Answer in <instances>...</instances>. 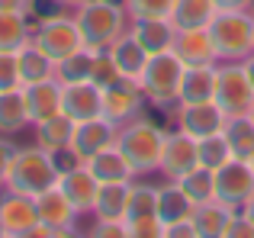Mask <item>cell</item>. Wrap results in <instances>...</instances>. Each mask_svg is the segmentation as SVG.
Segmentation results:
<instances>
[{
  "label": "cell",
  "instance_id": "1",
  "mask_svg": "<svg viewBox=\"0 0 254 238\" xmlns=\"http://www.w3.org/2000/svg\"><path fill=\"white\" fill-rule=\"evenodd\" d=\"M164 142H168V129H161L155 119H145V116H135L129 122H123L119 125V135H116L119 151L129 158L135 177L151 174V171L161 168Z\"/></svg>",
  "mask_w": 254,
  "mask_h": 238
},
{
  "label": "cell",
  "instance_id": "2",
  "mask_svg": "<svg viewBox=\"0 0 254 238\" xmlns=\"http://www.w3.org/2000/svg\"><path fill=\"white\" fill-rule=\"evenodd\" d=\"M74 19L81 26L84 45L90 52L110 49L123 32H129V13L123 0H87L74 10Z\"/></svg>",
  "mask_w": 254,
  "mask_h": 238
},
{
  "label": "cell",
  "instance_id": "3",
  "mask_svg": "<svg viewBox=\"0 0 254 238\" xmlns=\"http://www.w3.org/2000/svg\"><path fill=\"white\" fill-rule=\"evenodd\" d=\"M58 183V168H55V155L45 151L42 145H16V155H13V168L6 177V190H16V193L36 196L42 190L55 187Z\"/></svg>",
  "mask_w": 254,
  "mask_h": 238
},
{
  "label": "cell",
  "instance_id": "4",
  "mask_svg": "<svg viewBox=\"0 0 254 238\" xmlns=\"http://www.w3.org/2000/svg\"><path fill=\"white\" fill-rule=\"evenodd\" d=\"M219 61H245L254 52V13L251 10H219L209 23Z\"/></svg>",
  "mask_w": 254,
  "mask_h": 238
},
{
  "label": "cell",
  "instance_id": "5",
  "mask_svg": "<svg viewBox=\"0 0 254 238\" xmlns=\"http://www.w3.org/2000/svg\"><path fill=\"white\" fill-rule=\"evenodd\" d=\"M184 68L187 64L174 55V49L151 55L148 64H145V71H142V77H138L145 103H151V107H158V110L177 107L180 103V74H184Z\"/></svg>",
  "mask_w": 254,
  "mask_h": 238
},
{
  "label": "cell",
  "instance_id": "6",
  "mask_svg": "<svg viewBox=\"0 0 254 238\" xmlns=\"http://www.w3.org/2000/svg\"><path fill=\"white\" fill-rule=\"evenodd\" d=\"M32 45H39L55 64L62 58L87 49L84 36H81V26L68 13H42V16L32 19Z\"/></svg>",
  "mask_w": 254,
  "mask_h": 238
},
{
  "label": "cell",
  "instance_id": "7",
  "mask_svg": "<svg viewBox=\"0 0 254 238\" xmlns=\"http://www.w3.org/2000/svg\"><path fill=\"white\" fill-rule=\"evenodd\" d=\"M212 100L225 110V116H245L254 103V84L245 71V61L216 64V97Z\"/></svg>",
  "mask_w": 254,
  "mask_h": 238
},
{
  "label": "cell",
  "instance_id": "8",
  "mask_svg": "<svg viewBox=\"0 0 254 238\" xmlns=\"http://www.w3.org/2000/svg\"><path fill=\"white\" fill-rule=\"evenodd\" d=\"M254 196V168L251 161L232 158L216 171V200L232 209H242Z\"/></svg>",
  "mask_w": 254,
  "mask_h": 238
},
{
  "label": "cell",
  "instance_id": "9",
  "mask_svg": "<svg viewBox=\"0 0 254 238\" xmlns=\"http://www.w3.org/2000/svg\"><path fill=\"white\" fill-rule=\"evenodd\" d=\"M142 107H145V94L135 77H119L116 84H110L103 90V116L113 119L116 125L142 116Z\"/></svg>",
  "mask_w": 254,
  "mask_h": 238
},
{
  "label": "cell",
  "instance_id": "10",
  "mask_svg": "<svg viewBox=\"0 0 254 238\" xmlns=\"http://www.w3.org/2000/svg\"><path fill=\"white\" fill-rule=\"evenodd\" d=\"M199 168V151H196V138L187 135L184 129L168 132V142H164V155H161V174L164 180H180L190 171Z\"/></svg>",
  "mask_w": 254,
  "mask_h": 238
},
{
  "label": "cell",
  "instance_id": "11",
  "mask_svg": "<svg viewBox=\"0 0 254 238\" xmlns=\"http://www.w3.org/2000/svg\"><path fill=\"white\" fill-rule=\"evenodd\" d=\"M116 135H119V125L106 116H97V119H84V122H74V135H71V145L68 148L74 151L81 161L93 158L97 151L116 145Z\"/></svg>",
  "mask_w": 254,
  "mask_h": 238
},
{
  "label": "cell",
  "instance_id": "12",
  "mask_svg": "<svg viewBox=\"0 0 254 238\" xmlns=\"http://www.w3.org/2000/svg\"><path fill=\"white\" fill-rule=\"evenodd\" d=\"M225 110L216 100H203V103H177V129H184L187 135L203 138L212 132H222L225 125Z\"/></svg>",
  "mask_w": 254,
  "mask_h": 238
},
{
  "label": "cell",
  "instance_id": "13",
  "mask_svg": "<svg viewBox=\"0 0 254 238\" xmlns=\"http://www.w3.org/2000/svg\"><path fill=\"white\" fill-rule=\"evenodd\" d=\"M0 222H3V235L10 238H26L29 229L39 222V209H36V196L6 190L0 196Z\"/></svg>",
  "mask_w": 254,
  "mask_h": 238
},
{
  "label": "cell",
  "instance_id": "14",
  "mask_svg": "<svg viewBox=\"0 0 254 238\" xmlns=\"http://www.w3.org/2000/svg\"><path fill=\"white\" fill-rule=\"evenodd\" d=\"M36 209H39V222H45L49 229H55V235H71L77 222V209L71 206V200L64 196V190L49 187L42 193H36Z\"/></svg>",
  "mask_w": 254,
  "mask_h": 238
},
{
  "label": "cell",
  "instance_id": "15",
  "mask_svg": "<svg viewBox=\"0 0 254 238\" xmlns=\"http://www.w3.org/2000/svg\"><path fill=\"white\" fill-rule=\"evenodd\" d=\"M62 113H68L74 122L103 116V87H97L93 81L62 84Z\"/></svg>",
  "mask_w": 254,
  "mask_h": 238
},
{
  "label": "cell",
  "instance_id": "16",
  "mask_svg": "<svg viewBox=\"0 0 254 238\" xmlns=\"http://www.w3.org/2000/svg\"><path fill=\"white\" fill-rule=\"evenodd\" d=\"M58 187L64 190V196H68L71 206L77 209V216H93L97 193H100V180L90 174L87 164H77V168L64 171V174L58 177Z\"/></svg>",
  "mask_w": 254,
  "mask_h": 238
},
{
  "label": "cell",
  "instance_id": "17",
  "mask_svg": "<svg viewBox=\"0 0 254 238\" xmlns=\"http://www.w3.org/2000/svg\"><path fill=\"white\" fill-rule=\"evenodd\" d=\"M23 97H26V116L29 125H39L42 119L62 113V81L49 77L39 84H23Z\"/></svg>",
  "mask_w": 254,
  "mask_h": 238
},
{
  "label": "cell",
  "instance_id": "18",
  "mask_svg": "<svg viewBox=\"0 0 254 238\" xmlns=\"http://www.w3.org/2000/svg\"><path fill=\"white\" fill-rule=\"evenodd\" d=\"M174 55L184 64H216V42L209 36V26H199V29H177L174 36Z\"/></svg>",
  "mask_w": 254,
  "mask_h": 238
},
{
  "label": "cell",
  "instance_id": "19",
  "mask_svg": "<svg viewBox=\"0 0 254 238\" xmlns=\"http://www.w3.org/2000/svg\"><path fill=\"white\" fill-rule=\"evenodd\" d=\"M87 168L97 177L100 183H123V180H135V171H132L129 158L119 151V145H110V148L97 151L93 158H87Z\"/></svg>",
  "mask_w": 254,
  "mask_h": 238
},
{
  "label": "cell",
  "instance_id": "20",
  "mask_svg": "<svg viewBox=\"0 0 254 238\" xmlns=\"http://www.w3.org/2000/svg\"><path fill=\"white\" fill-rule=\"evenodd\" d=\"M216 64H187L180 74V103H203L216 97Z\"/></svg>",
  "mask_w": 254,
  "mask_h": 238
},
{
  "label": "cell",
  "instance_id": "21",
  "mask_svg": "<svg viewBox=\"0 0 254 238\" xmlns=\"http://www.w3.org/2000/svg\"><path fill=\"white\" fill-rule=\"evenodd\" d=\"M129 32L142 42V49L148 55H158V52H168L174 45V36H177V26L171 19H132Z\"/></svg>",
  "mask_w": 254,
  "mask_h": 238
},
{
  "label": "cell",
  "instance_id": "22",
  "mask_svg": "<svg viewBox=\"0 0 254 238\" xmlns=\"http://www.w3.org/2000/svg\"><path fill=\"white\" fill-rule=\"evenodd\" d=\"M232 216H235V209L225 206V203H219V200L196 203V209H193L196 238H225V229H229Z\"/></svg>",
  "mask_w": 254,
  "mask_h": 238
},
{
  "label": "cell",
  "instance_id": "23",
  "mask_svg": "<svg viewBox=\"0 0 254 238\" xmlns=\"http://www.w3.org/2000/svg\"><path fill=\"white\" fill-rule=\"evenodd\" d=\"M110 55H113V61L119 64V71H123V77H142V71H145V64H148V52L142 49V42H138L132 32H123V36L116 39V42L110 45Z\"/></svg>",
  "mask_w": 254,
  "mask_h": 238
},
{
  "label": "cell",
  "instance_id": "24",
  "mask_svg": "<svg viewBox=\"0 0 254 238\" xmlns=\"http://www.w3.org/2000/svg\"><path fill=\"white\" fill-rule=\"evenodd\" d=\"M193 209H196V203L187 196V190L177 180L161 183V193H158V219L164 226L180 222V219H193Z\"/></svg>",
  "mask_w": 254,
  "mask_h": 238
},
{
  "label": "cell",
  "instance_id": "25",
  "mask_svg": "<svg viewBox=\"0 0 254 238\" xmlns=\"http://www.w3.org/2000/svg\"><path fill=\"white\" fill-rule=\"evenodd\" d=\"M129 190L132 180L123 183H100L97 193V206H93V219H113V222H126V209H129Z\"/></svg>",
  "mask_w": 254,
  "mask_h": 238
},
{
  "label": "cell",
  "instance_id": "26",
  "mask_svg": "<svg viewBox=\"0 0 254 238\" xmlns=\"http://www.w3.org/2000/svg\"><path fill=\"white\" fill-rule=\"evenodd\" d=\"M16 68H19V84H39V81L55 77V61L32 42H26L16 52Z\"/></svg>",
  "mask_w": 254,
  "mask_h": 238
},
{
  "label": "cell",
  "instance_id": "27",
  "mask_svg": "<svg viewBox=\"0 0 254 238\" xmlns=\"http://www.w3.org/2000/svg\"><path fill=\"white\" fill-rule=\"evenodd\" d=\"M71 135H74V119L68 113H55L49 119H42V122L36 125V145H42L45 151H62L71 145Z\"/></svg>",
  "mask_w": 254,
  "mask_h": 238
},
{
  "label": "cell",
  "instance_id": "28",
  "mask_svg": "<svg viewBox=\"0 0 254 238\" xmlns=\"http://www.w3.org/2000/svg\"><path fill=\"white\" fill-rule=\"evenodd\" d=\"M216 13V0H174L171 23L177 29H199V26H209Z\"/></svg>",
  "mask_w": 254,
  "mask_h": 238
},
{
  "label": "cell",
  "instance_id": "29",
  "mask_svg": "<svg viewBox=\"0 0 254 238\" xmlns=\"http://www.w3.org/2000/svg\"><path fill=\"white\" fill-rule=\"evenodd\" d=\"M26 42H32V16L0 10V52L16 55Z\"/></svg>",
  "mask_w": 254,
  "mask_h": 238
},
{
  "label": "cell",
  "instance_id": "30",
  "mask_svg": "<svg viewBox=\"0 0 254 238\" xmlns=\"http://www.w3.org/2000/svg\"><path fill=\"white\" fill-rule=\"evenodd\" d=\"M26 125H29V116H26L23 87L0 90V135H16Z\"/></svg>",
  "mask_w": 254,
  "mask_h": 238
},
{
  "label": "cell",
  "instance_id": "31",
  "mask_svg": "<svg viewBox=\"0 0 254 238\" xmlns=\"http://www.w3.org/2000/svg\"><path fill=\"white\" fill-rule=\"evenodd\" d=\"M222 135L232 148V158H242V161H251L254 158V122L248 119V113L225 119Z\"/></svg>",
  "mask_w": 254,
  "mask_h": 238
},
{
  "label": "cell",
  "instance_id": "32",
  "mask_svg": "<svg viewBox=\"0 0 254 238\" xmlns=\"http://www.w3.org/2000/svg\"><path fill=\"white\" fill-rule=\"evenodd\" d=\"M90 64H93V52L90 49H81L74 55L62 58L55 64V77L62 84H81V81H90Z\"/></svg>",
  "mask_w": 254,
  "mask_h": 238
},
{
  "label": "cell",
  "instance_id": "33",
  "mask_svg": "<svg viewBox=\"0 0 254 238\" xmlns=\"http://www.w3.org/2000/svg\"><path fill=\"white\" fill-rule=\"evenodd\" d=\"M196 151H199V164L209 171H219L225 161H232V148L225 142L222 132H212V135L196 138Z\"/></svg>",
  "mask_w": 254,
  "mask_h": 238
},
{
  "label": "cell",
  "instance_id": "34",
  "mask_svg": "<svg viewBox=\"0 0 254 238\" xmlns=\"http://www.w3.org/2000/svg\"><path fill=\"white\" fill-rule=\"evenodd\" d=\"M180 187L187 190V196H190L193 203H206V200H216V171L203 168L199 164L196 171H190L187 177H180Z\"/></svg>",
  "mask_w": 254,
  "mask_h": 238
},
{
  "label": "cell",
  "instance_id": "35",
  "mask_svg": "<svg viewBox=\"0 0 254 238\" xmlns=\"http://www.w3.org/2000/svg\"><path fill=\"white\" fill-rule=\"evenodd\" d=\"M158 193H161V187H155V183H135V180H132L126 219H138V216H158Z\"/></svg>",
  "mask_w": 254,
  "mask_h": 238
},
{
  "label": "cell",
  "instance_id": "36",
  "mask_svg": "<svg viewBox=\"0 0 254 238\" xmlns=\"http://www.w3.org/2000/svg\"><path fill=\"white\" fill-rule=\"evenodd\" d=\"M119 77H123V71H119V64L113 61L110 49H100L93 52V64H90V81L97 84V87H110V84H116Z\"/></svg>",
  "mask_w": 254,
  "mask_h": 238
},
{
  "label": "cell",
  "instance_id": "37",
  "mask_svg": "<svg viewBox=\"0 0 254 238\" xmlns=\"http://www.w3.org/2000/svg\"><path fill=\"white\" fill-rule=\"evenodd\" d=\"M129 19H171L174 0H123Z\"/></svg>",
  "mask_w": 254,
  "mask_h": 238
},
{
  "label": "cell",
  "instance_id": "38",
  "mask_svg": "<svg viewBox=\"0 0 254 238\" xmlns=\"http://www.w3.org/2000/svg\"><path fill=\"white\" fill-rule=\"evenodd\" d=\"M129 238H164V222L158 216H138V219H126Z\"/></svg>",
  "mask_w": 254,
  "mask_h": 238
},
{
  "label": "cell",
  "instance_id": "39",
  "mask_svg": "<svg viewBox=\"0 0 254 238\" xmlns=\"http://www.w3.org/2000/svg\"><path fill=\"white\" fill-rule=\"evenodd\" d=\"M13 87H23L19 84L16 55L13 52H0V90H13Z\"/></svg>",
  "mask_w": 254,
  "mask_h": 238
},
{
  "label": "cell",
  "instance_id": "40",
  "mask_svg": "<svg viewBox=\"0 0 254 238\" xmlns=\"http://www.w3.org/2000/svg\"><path fill=\"white\" fill-rule=\"evenodd\" d=\"M225 238H254V226H251V219L242 213V209H235V216L229 219Z\"/></svg>",
  "mask_w": 254,
  "mask_h": 238
},
{
  "label": "cell",
  "instance_id": "41",
  "mask_svg": "<svg viewBox=\"0 0 254 238\" xmlns=\"http://www.w3.org/2000/svg\"><path fill=\"white\" fill-rule=\"evenodd\" d=\"M13 155H16V145L6 135H0V190L6 187V177H10V168H13Z\"/></svg>",
  "mask_w": 254,
  "mask_h": 238
},
{
  "label": "cell",
  "instance_id": "42",
  "mask_svg": "<svg viewBox=\"0 0 254 238\" xmlns=\"http://www.w3.org/2000/svg\"><path fill=\"white\" fill-rule=\"evenodd\" d=\"M97 226H93V235L106 238V235H116V238H129V229H126V222H113V219H93Z\"/></svg>",
  "mask_w": 254,
  "mask_h": 238
},
{
  "label": "cell",
  "instance_id": "43",
  "mask_svg": "<svg viewBox=\"0 0 254 238\" xmlns=\"http://www.w3.org/2000/svg\"><path fill=\"white\" fill-rule=\"evenodd\" d=\"M0 10L10 13H26V16L36 19L39 16V0H0Z\"/></svg>",
  "mask_w": 254,
  "mask_h": 238
},
{
  "label": "cell",
  "instance_id": "44",
  "mask_svg": "<svg viewBox=\"0 0 254 238\" xmlns=\"http://www.w3.org/2000/svg\"><path fill=\"white\" fill-rule=\"evenodd\" d=\"M164 238H196V229H193V219H180L164 226Z\"/></svg>",
  "mask_w": 254,
  "mask_h": 238
},
{
  "label": "cell",
  "instance_id": "45",
  "mask_svg": "<svg viewBox=\"0 0 254 238\" xmlns=\"http://www.w3.org/2000/svg\"><path fill=\"white\" fill-rule=\"evenodd\" d=\"M219 10H254V0H216Z\"/></svg>",
  "mask_w": 254,
  "mask_h": 238
},
{
  "label": "cell",
  "instance_id": "46",
  "mask_svg": "<svg viewBox=\"0 0 254 238\" xmlns=\"http://www.w3.org/2000/svg\"><path fill=\"white\" fill-rule=\"evenodd\" d=\"M49 3H55V6H81V3H87V0H49Z\"/></svg>",
  "mask_w": 254,
  "mask_h": 238
},
{
  "label": "cell",
  "instance_id": "47",
  "mask_svg": "<svg viewBox=\"0 0 254 238\" xmlns=\"http://www.w3.org/2000/svg\"><path fill=\"white\" fill-rule=\"evenodd\" d=\"M242 213L248 216V219H251V226H254V196H251V200H248V203L242 206Z\"/></svg>",
  "mask_w": 254,
  "mask_h": 238
},
{
  "label": "cell",
  "instance_id": "48",
  "mask_svg": "<svg viewBox=\"0 0 254 238\" xmlns=\"http://www.w3.org/2000/svg\"><path fill=\"white\" fill-rule=\"evenodd\" d=\"M245 71H248V77H251V84H254V52L245 58Z\"/></svg>",
  "mask_w": 254,
  "mask_h": 238
},
{
  "label": "cell",
  "instance_id": "49",
  "mask_svg": "<svg viewBox=\"0 0 254 238\" xmlns=\"http://www.w3.org/2000/svg\"><path fill=\"white\" fill-rule=\"evenodd\" d=\"M248 119H251V122H254V103H251V110H248Z\"/></svg>",
  "mask_w": 254,
  "mask_h": 238
},
{
  "label": "cell",
  "instance_id": "50",
  "mask_svg": "<svg viewBox=\"0 0 254 238\" xmlns=\"http://www.w3.org/2000/svg\"><path fill=\"white\" fill-rule=\"evenodd\" d=\"M0 238H3V222H0Z\"/></svg>",
  "mask_w": 254,
  "mask_h": 238
},
{
  "label": "cell",
  "instance_id": "51",
  "mask_svg": "<svg viewBox=\"0 0 254 238\" xmlns=\"http://www.w3.org/2000/svg\"><path fill=\"white\" fill-rule=\"evenodd\" d=\"M251 168H254V158H251Z\"/></svg>",
  "mask_w": 254,
  "mask_h": 238
}]
</instances>
